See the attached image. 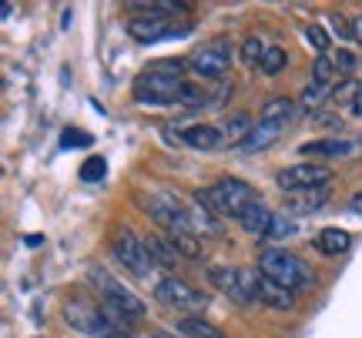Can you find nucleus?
<instances>
[{"label": "nucleus", "mask_w": 362, "mask_h": 338, "mask_svg": "<svg viewBox=\"0 0 362 338\" xmlns=\"http://www.w3.org/2000/svg\"><path fill=\"white\" fill-rule=\"evenodd\" d=\"M151 338H181V335H171V332H155Z\"/></svg>", "instance_id": "nucleus-37"}, {"label": "nucleus", "mask_w": 362, "mask_h": 338, "mask_svg": "<svg viewBox=\"0 0 362 338\" xmlns=\"http://www.w3.org/2000/svg\"><path fill=\"white\" fill-rule=\"evenodd\" d=\"M185 61H155L148 64V71H141L134 78V101L144 107H161V104H178L181 87H185Z\"/></svg>", "instance_id": "nucleus-1"}, {"label": "nucleus", "mask_w": 362, "mask_h": 338, "mask_svg": "<svg viewBox=\"0 0 362 338\" xmlns=\"http://www.w3.org/2000/svg\"><path fill=\"white\" fill-rule=\"evenodd\" d=\"M352 245L349 231H342V228H322V231L315 234V248L329 255V258H336V255H346Z\"/></svg>", "instance_id": "nucleus-17"}, {"label": "nucleus", "mask_w": 362, "mask_h": 338, "mask_svg": "<svg viewBox=\"0 0 362 338\" xmlns=\"http://www.w3.org/2000/svg\"><path fill=\"white\" fill-rule=\"evenodd\" d=\"M272 218H275V215L265 208V201H259V205H252V208L242 215V222H238V224H242L248 234H262V238H265V234H269Z\"/></svg>", "instance_id": "nucleus-20"}, {"label": "nucleus", "mask_w": 362, "mask_h": 338, "mask_svg": "<svg viewBox=\"0 0 362 338\" xmlns=\"http://www.w3.org/2000/svg\"><path fill=\"white\" fill-rule=\"evenodd\" d=\"M178 104H181V107H202V104H208L205 87H198V84H188V80H185V87H181V97H178Z\"/></svg>", "instance_id": "nucleus-29"}, {"label": "nucleus", "mask_w": 362, "mask_h": 338, "mask_svg": "<svg viewBox=\"0 0 362 338\" xmlns=\"http://www.w3.org/2000/svg\"><path fill=\"white\" fill-rule=\"evenodd\" d=\"M305 40H309V47H315V51H319V57H329L332 40H329V34H325L319 24H309V27H305Z\"/></svg>", "instance_id": "nucleus-28"}, {"label": "nucleus", "mask_w": 362, "mask_h": 338, "mask_svg": "<svg viewBox=\"0 0 362 338\" xmlns=\"http://www.w3.org/2000/svg\"><path fill=\"white\" fill-rule=\"evenodd\" d=\"M285 128H288V124H279V121H262L259 117V124L248 131V138L238 144V151H242V155H259V151H269L272 144L285 134Z\"/></svg>", "instance_id": "nucleus-15"}, {"label": "nucleus", "mask_w": 362, "mask_h": 338, "mask_svg": "<svg viewBox=\"0 0 362 338\" xmlns=\"http://www.w3.org/2000/svg\"><path fill=\"white\" fill-rule=\"evenodd\" d=\"M175 335H181V338H225V332H221L218 325L205 322L202 315H181V318H175Z\"/></svg>", "instance_id": "nucleus-16"}, {"label": "nucleus", "mask_w": 362, "mask_h": 338, "mask_svg": "<svg viewBox=\"0 0 362 338\" xmlns=\"http://www.w3.org/2000/svg\"><path fill=\"white\" fill-rule=\"evenodd\" d=\"M111 255H115L117 265H124V272L138 274V278H148V274L158 268L155 258H151V251H148V245H144L131 228H117V231L111 234Z\"/></svg>", "instance_id": "nucleus-6"}, {"label": "nucleus", "mask_w": 362, "mask_h": 338, "mask_svg": "<svg viewBox=\"0 0 362 338\" xmlns=\"http://www.w3.org/2000/svg\"><path fill=\"white\" fill-rule=\"evenodd\" d=\"M332 91H336V87L309 80V84H305V91H302V97H298V104L305 107V111H315V107L325 104V97H332Z\"/></svg>", "instance_id": "nucleus-23"}, {"label": "nucleus", "mask_w": 362, "mask_h": 338, "mask_svg": "<svg viewBox=\"0 0 362 338\" xmlns=\"http://www.w3.org/2000/svg\"><path fill=\"white\" fill-rule=\"evenodd\" d=\"M296 231H298V228L288 222L285 215H275V218H272V224H269V234H265V238L279 241V238H288V234H296Z\"/></svg>", "instance_id": "nucleus-30"}, {"label": "nucleus", "mask_w": 362, "mask_h": 338, "mask_svg": "<svg viewBox=\"0 0 362 338\" xmlns=\"http://www.w3.org/2000/svg\"><path fill=\"white\" fill-rule=\"evenodd\" d=\"M61 144H90V138L81 134V131H67L64 138H61Z\"/></svg>", "instance_id": "nucleus-34"}, {"label": "nucleus", "mask_w": 362, "mask_h": 338, "mask_svg": "<svg viewBox=\"0 0 362 338\" xmlns=\"http://www.w3.org/2000/svg\"><path fill=\"white\" fill-rule=\"evenodd\" d=\"M352 40L362 47V13H359V17H352Z\"/></svg>", "instance_id": "nucleus-35"}, {"label": "nucleus", "mask_w": 362, "mask_h": 338, "mask_svg": "<svg viewBox=\"0 0 362 338\" xmlns=\"http://www.w3.org/2000/svg\"><path fill=\"white\" fill-rule=\"evenodd\" d=\"M362 91V84L356 78H346V80H339V87L332 91V101H339V104H356V97H359Z\"/></svg>", "instance_id": "nucleus-26"}, {"label": "nucleus", "mask_w": 362, "mask_h": 338, "mask_svg": "<svg viewBox=\"0 0 362 338\" xmlns=\"http://www.w3.org/2000/svg\"><path fill=\"white\" fill-rule=\"evenodd\" d=\"M259 272L269 274L272 282H279L282 288H288L292 295L298 291H309L315 285V274L305 261L292 255V251H285V248H265L259 251Z\"/></svg>", "instance_id": "nucleus-5"}, {"label": "nucleus", "mask_w": 362, "mask_h": 338, "mask_svg": "<svg viewBox=\"0 0 362 338\" xmlns=\"http://www.w3.org/2000/svg\"><path fill=\"white\" fill-rule=\"evenodd\" d=\"M302 157L309 161H329V157H356L362 155V138H319V141H305Z\"/></svg>", "instance_id": "nucleus-13"}, {"label": "nucleus", "mask_w": 362, "mask_h": 338, "mask_svg": "<svg viewBox=\"0 0 362 338\" xmlns=\"http://www.w3.org/2000/svg\"><path fill=\"white\" fill-rule=\"evenodd\" d=\"M104 171H107L104 157H88V161L81 164V178H84V181H101Z\"/></svg>", "instance_id": "nucleus-31"}, {"label": "nucleus", "mask_w": 362, "mask_h": 338, "mask_svg": "<svg viewBox=\"0 0 362 338\" xmlns=\"http://www.w3.org/2000/svg\"><path fill=\"white\" fill-rule=\"evenodd\" d=\"M252 128H255V124H252V117H248V114H235V117H228V121L221 124V131H225V141H232L235 147L245 141Z\"/></svg>", "instance_id": "nucleus-22"}, {"label": "nucleus", "mask_w": 362, "mask_h": 338, "mask_svg": "<svg viewBox=\"0 0 362 338\" xmlns=\"http://www.w3.org/2000/svg\"><path fill=\"white\" fill-rule=\"evenodd\" d=\"M265 44H262L259 37H245L242 40V47H238V57H242V64L245 67H252V71H259V64H262V57H265Z\"/></svg>", "instance_id": "nucleus-25"}, {"label": "nucleus", "mask_w": 362, "mask_h": 338, "mask_svg": "<svg viewBox=\"0 0 362 338\" xmlns=\"http://www.w3.org/2000/svg\"><path fill=\"white\" fill-rule=\"evenodd\" d=\"M208 282L218 288L225 298H232L235 305H242V308L252 305V298H248V291H245V282H242V268H208Z\"/></svg>", "instance_id": "nucleus-14"}, {"label": "nucleus", "mask_w": 362, "mask_h": 338, "mask_svg": "<svg viewBox=\"0 0 362 338\" xmlns=\"http://www.w3.org/2000/svg\"><path fill=\"white\" fill-rule=\"evenodd\" d=\"M329 201V184L325 188H312V191H298V195L288 198V211L296 215H309V211H319Z\"/></svg>", "instance_id": "nucleus-18"}, {"label": "nucleus", "mask_w": 362, "mask_h": 338, "mask_svg": "<svg viewBox=\"0 0 362 338\" xmlns=\"http://www.w3.org/2000/svg\"><path fill=\"white\" fill-rule=\"evenodd\" d=\"M332 178V171L325 164H315V161H305V164H292V168H282L275 174V184L288 191V195H298V191H312V188H325Z\"/></svg>", "instance_id": "nucleus-11"}, {"label": "nucleus", "mask_w": 362, "mask_h": 338, "mask_svg": "<svg viewBox=\"0 0 362 338\" xmlns=\"http://www.w3.org/2000/svg\"><path fill=\"white\" fill-rule=\"evenodd\" d=\"M88 282H90V288L98 291V301L115 315L117 322L134 325V322H141L144 318V301L138 298L124 282H117L111 272H104L101 265H90L88 268Z\"/></svg>", "instance_id": "nucleus-3"}, {"label": "nucleus", "mask_w": 362, "mask_h": 338, "mask_svg": "<svg viewBox=\"0 0 362 338\" xmlns=\"http://www.w3.org/2000/svg\"><path fill=\"white\" fill-rule=\"evenodd\" d=\"M194 201H198V205H205L215 218L221 215V218H235V222H242V215H245L252 205H259L262 195L248 181H242V178H221V181H215L211 188L194 191Z\"/></svg>", "instance_id": "nucleus-2"}, {"label": "nucleus", "mask_w": 362, "mask_h": 338, "mask_svg": "<svg viewBox=\"0 0 362 338\" xmlns=\"http://www.w3.org/2000/svg\"><path fill=\"white\" fill-rule=\"evenodd\" d=\"M329 24L339 34V40H352V20H346L342 13H329Z\"/></svg>", "instance_id": "nucleus-32"}, {"label": "nucleus", "mask_w": 362, "mask_h": 338, "mask_svg": "<svg viewBox=\"0 0 362 338\" xmlns=\"http://www.w3.org/2000/svg\"><path fill=\"white\" fill-rule=\"evenodd\" d=\"M144 245H148V251H151V258H155L158 268H175L178 265V248L171 245V241H165L161 234H151V238H144Z\"/></svg>", "instance_id": "nucleus-19"}, {"label": "nucleus", "mask_w": 362, "mask_h": 338, "mask_svg": "<svg viewBox=\"0 0 362 338\" xmlns=\"http://www.w3.org/2000/svg\"><path fill=\"white\" fill-rule=\"evenodd\" d=\"M128 34L138 44H161V40L192 34V24L171 20V13H138V17H128Z\"/></svg>", "instance_id": "nucleus-7"}, {"label": "nucleus", "mask_w": 362, "mask_h": 338, "mask_svg": "<svg viewBox=\"0 0 362 338\" xmlns=\"http://www.w3.org/2000/svg\"><path fill=\"white\" fill-rule=\"evenodd\" d=\"M168 138L181 147H192V151H221L225 147V131L218 124H205V121H198V124H185V128H171Z\"/></svg>", "instance_id": "nucleus-12"}, {"label": "nucleus", "mask_w": 362, "mask_h": 338, "mask_svg": "<svg viewBox=\"0 0 362 338\" xmlns=\"http://www.w3.org/2000/svg\"><path fill=\"white\" fill-rule=\"evenodd\" d=\"M285 67H288V54H285L282 47H269V51H265V57H262L259 71L265 74V78H279Z\"/></svg>", "instance_id": "nucleus-24"}, {"label": "nucleus", "mask_w": 362, "mask_h": 338, "mask_svg": "<svg viewBox=\"0 0 362 338\" xmlns=\"http://www.w3.org/2000/svg\"><path fill=\"white\" fill-rule=\"evenodd\" d=\"M155 298L161 301L165 308L181 312V315H202L208 308L205 291L192 288L188 282H181V278H175V274H165V278L158 282V285H155Z\"/></svg>", "instance_id": "nucleus-9"}, {"label": "nucleus", "mask_w": 362, "mask_h": 338, "mask_svg": "<svg viewBox=\"0 0 362 338\" xmlns=\"http://www.w3.org/2000/svg\"><path fill=\"white\" fill-rule=\"evenodd\" d=\"M64 318H67V325L78 328L81 335H90V338H131L128 325H124V322H117L101 301L71 298L64 305Z\"/></svg>", "instance_id": "nucleus-4"}, {"label": "nucleus", "mask_w": 362, "mask_h": 338, "mask_svg": "<svg viewBox=\"0 0 362 338\" xmlns=\"http://www.w3.org/2000/svg\"><path fill=\"white\" fill-rule=\"evenodd\" d=\"M352 211H356V215H362V191H356V195H352Z\"/></svg>", "instance_id": "nucleus-36"}, {"label": "nucleus", "mask_w": 362, "mask_h": 338, "mask_svg": "<svg viewBox=\"0 0 362 338\" xmlns=\"http://www.w3.org/2000/svg\"><path fill=\"white\" fill-rule=\"evenodd\" d=\"M332 61H336V71H339V74H352V71H356V57H352L349 51H339Z\"/></svg>", "instance_id": "nucleus-33"}, {"label": "nucleus", "mask_w": 362, "mask_h": 338, "mask_svg": "<svg viewBox=\"0 0 362 338\" xmlns=\"http://www.w3.org/2000/svg\"><path fill=\"white\" fill-rule=\"evenodd\" d=\"M336 61H329V57H315V64H312V80L315 84H329L332 87V78H336Z\"/></svg>", "instance_id": "nucleus-27"}, {"label": "nucleus", "mask_w": 362, "mask_h": 338, "mask_svg": "<svg viewBox=\"0 0 362 338\" xmlns=\"http://www.w3.org/2000/svg\"><path fill=\"white\" fill-rule=\"evenodd\" d=\"M242 282H245V291L252 305L259 301L265 308H275V312H288L292 305H296V295L282 288L279 282H272L269 274H262L259 268H242Z\"/></svg>", "instance_id": "nucleus-10"}, {"label": "nucleus", "mask_w": 362, "mask_h": 338, "mask_svg": "<svg viewBox=\"0 0 362 338\" xmlns=\"http://www.w3.org/2000/svg\"><path fill=\"white\" fill-rule=\"evenodd\" d=\"M292 114H296V101H292V97H285V94L269 97V101L262 104V121H279V124H288Z\"/></svg>", "instance_id": "nucleus-21"}, {"label": "nucleus", "mask_w": 362, "mask_h": 338, "mask_svg": "<svg viewBox=\"0 0 362 338\" xmlns=\"http://www.w3.org/2000/svg\"><path fill=\"white\" fill-rule=\"evenodd\" d=\"M232 57H235V51H232V44H228V37H215L188 57V71L202 80H221L228 74V67H232Z\"/></svg>", "instance_id": "nucleus-8"}]
</instances>
